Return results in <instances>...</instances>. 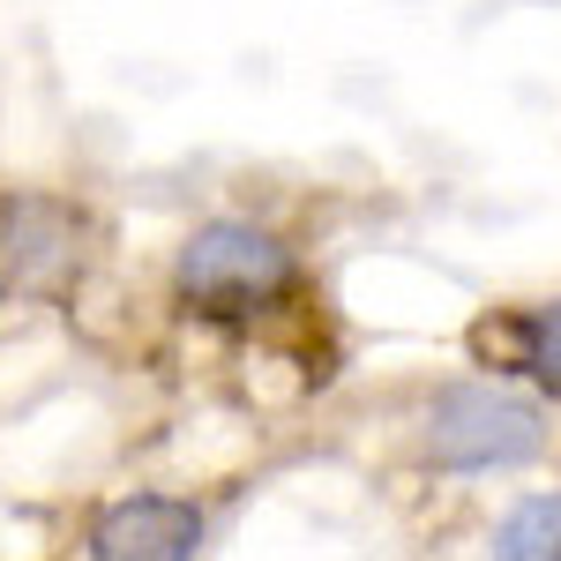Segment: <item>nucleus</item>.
Wrapping results in <instances>:
<instances>
[{
    "instance_id": "nucleus-1",
    "label": "nucleus",
    "mask_w": 561,
    "mask_h": 561,
    "mask_svg": "<svg viewBox=\"0 0 561 561\" xmlns=\"http://www.w3.org/2000/svg\"><path fill=\"white\" fill-rule=\"evenodd\" d=\"M300 262L255 217H203L173 255V300L203 322H255L293 300Z\"/></svg>"
},
{
    "instance_id": "nucleus-2",
    "label": "nucleus",
    "mask_w": 561,
    "mask_h": 561,
    "mask_svg": "<svg viewBox=\"0 0 561 561\" xmlns=\"http://www.w3.org/2000/svg\"><path fill=\"white\" fill-rule=\"evenodd\" d=\"M547 449V412L502 382H449L427 397L420 457L434 472H517Z\"/></svg>"
},
{
    "instance_id": "nucleus-3",
    "label": "nucleus",
    "mask_w": 561,
    "mask_h": 561,
    "mask_svg": "<svg viewBox=\"0 0 561 561\" xmlns=\"http://www.w3.org/2000/svg\"><path fill=\"white\" fill-rule=\"evenodd\" d=\"M90 217L68 195L8 187L0 195V293L8 300H60L83 285Z\"/></svg>"
},
{
    "instance_id": "nucleus-4",
    "label": "nucleus",
    "mask_w": 561,
    "mask_h": 561,
    "mask_svg": "<svg viewBox=\"0 0 561 561\" xmlns=\"http://www.w3.org/2000/svg\"><path fill=\"white\" fill-rule=\"evenodd\" d=\"M90 561H195L203 554V510L187 494H121L90 517Z\"/></svg>"
},
{
    "instance_id": "nucleus-5",
    "label": "nucleus",
    "mask_w": 561,
    "mask_h": 561,
    "mask_svg": "<svg viewBox=\"0 0 561 561\" xmlns=\"http://www.w3.org/2000/svg\"><path fill=\"white\" fill-rule=\"evenodd\" d=\"M494 345H502V359L517 367L531 389H547V397H561V300H539V307H517L502 330H486Z\"/></svg>"
},
{
    "instance_id": "nucleus-6",
    "label": "nucleus",
    "mask_w": 561,
    "mask_h": 561,
    "mask_svg": "<svg viewBox=\"0 0 561 561\" xmlns=\"http://www.w3.org/2000/svg\"><path fill=\"white\" fill-rule=\"evenodd\" d=\"M486 561H561V486L547 494H524L510 517L494 524V547Z\"/></svg>"
}]
</instances>
